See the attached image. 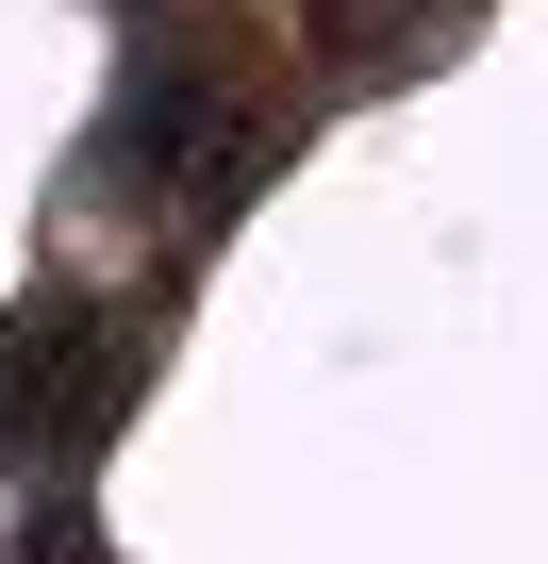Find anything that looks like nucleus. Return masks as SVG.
Instances as JSON below:
<instances>
[{
  "label": "nucleus",
  "mask_w": 548,
  "mask_h": 564,
  "mask_svg": "<svg viewBox=\"0 0 548 564\" xmlns=\"http://www.w3.org/2000/svg\"><path fill=\"white\" fill-rule=\"evenodd\" d=\"M133 399V316H100L84 282H34L0 316V465L18 448H100Z\"/></svg>",
  "instance_id": "obj_1"
},
{
  "label": "nucleus",
  "mask_w": 548,
  "mask_h": 564,
  "mask_svg": "<svg viewBox=\"0 0 548 564\" xmlns=\"http://www.w3.org/2000/svg\"><path fill=\"white\" fill-rule=\"evenodd\" d=\"M51 547H67V564H117V547H100V531H51Z\"/></svg>",
  "instance_id": "obj_2"
}]
</instances>
